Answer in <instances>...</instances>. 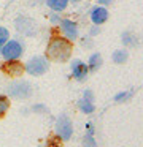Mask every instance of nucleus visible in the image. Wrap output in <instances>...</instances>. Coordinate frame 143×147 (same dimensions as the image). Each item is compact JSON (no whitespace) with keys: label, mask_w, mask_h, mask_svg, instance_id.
<instances>
[{"label":"nucleus","mask_w":143,"mask_h":147,"mask_svg":"<svg viewBox=\"0 0 143 147\" xmlns=\"http://www.w3.org/2000/svg\"><path fill=\"white\" fill-rule=\"evenodd\" d=\"M48 55L54 60L65 62L72 55V45L67 38H53L48 45Z\"/></svg>","instance_id":"1"},{"label":"nucleus","mask_w":143,"mask_h":147,"mask_svg":"<svg viewBox=\"0 0 143 147\" xmlns=\"http://www.w3.org/2000/svg\"><path fill=\"white\" fill-rule=\"evenodd\" d=\"M48 68H49V63H48V59L43 57V55H35L25 65V71L32 76H41L43 73H46Z\"/></svg>","instance_id":"2"},{"label":"nucleus","mask_w":143,"mask_h":147,"mask_svg":"<svg viewBox=\"0 0 143 147\" xmlns=\"http://www.w3.org/2000/svg\"><path fill=\"white\" fill-rule=\"evenodd\" d=\"M56 133L59 136V139H62V141H68L72 138L73 125H72V120L67 115H60L56 120Z\"/></svg>","instance_id":"3"},{"label":"nucleus","mask_w":143,"mask_h":147,"mask_svg":"<svg viewBox=\"0 0 143 147\" xmlns=\"http://www.w3.org/2000/svg\"><path fill=\"white\" fill-rule=\"evenodd\" d=\"M14 27L19 33L25 36H34L37 33V24L30 19V18H25V16H19L18 19L14 21Z\"/></svg>","instance_id":"4"},{"label":"nucleus","mask_w":143,"mask_h":147,"mask_svg":"<svg viewBox=\"0 0 143 147\" xmlns=\"http://www.w3.org/2000/svg\"><path fill=\"white\" fill-rule=\"evenodd\" d=\"M8 93L14 98H29L32 95V86L25 81H16L8 87Z\"/></svg>","instance_id":"5"},{"label":"nucleus","mask_w":143,"mask_h":147,"mask_svg":"<svg viewBox=\"0 0 143 147\" xmlns=\"http://www.w3.org/2000/svg\"><path fill=\"white\" fill-rule=\"evenodd\" d=\"M2 51H0V54L3 55V59H6V60H18L19 57H21L22 54V46L19 41H6L5 45L2 46Z\"/></svg>","instance_id":"6"},{"label":"nucleus","mask_w":143,"mask_h":147,"mask_svg":"<svg viewBox=\"0 0 143 147\" xmlns=\"http://www.w3.org/2000/svg\"><path fill=\"white\" fill-rule=\"evenodd\" d=\"M59 24H60V30H62V33L65 35L67 40H75L78 36V26L73 21L62 19Z\"/></svg>","instance_id":"7"},{"label":"nucleus","mask_w":143,"mask_h":147,"mask_svg":"<svg viewBox=\"0 0 143 147\" xmlns=\"http://www.w3.org/2000/svg\"><path fill=\"white\" fill-rule=\"evenodd\" d=\"M72 71H73V78L76 81H84L88 76V65L83 63L81 60H75L72 63Z\"/></svg>","instance_id":"8"},{"label":"nucleus","mask_w":143,"mask_h":147,"mask_svg":"<svg viewBox=\"0 0 143 147\" xmlns=\"http://www.w3.org/2000/svg\"><path fill=\"white\" fill-rule=\"evenodd\" d=\"M107 19H108V11H107V8H105V7H95V8H92V11H91V21L95 24V26L103 24Z\"/></svg>","instance_id":"9"},{"label":"nucleus","mask_w":143,"mask_h":147,"mask_svg":"<svg viewBox=\"0 0 143 147\" xmlns=\"http://www.w3.org/2000/svg\"><path fill=\"white\" fill-rule=\"evenodd\" d=\"M3 70L10 74V76H19L22 73V67L19 63H16L14 60H8V63L3 67Z\"/></svg>","instance_id":"10"},{"label":"nucleus","mask_w":143,"mask_h":147,"mask_svg":"<svg viewBox=\"0 0 143 147\" xmlns=\"http://www.w3.org/2000/svg\"><path fill=\"white\" fill-rule=\"evenodd\" d=\"M46 3L53 11H62L67 8L68 0H46Z\"/></svg>","instance_id":"11"},{"label":"nucleus","mask_w":143,"mask_h":147,"mask_svg":"<svg viewBox=\"0 0 143 147\" xmlns=\"http://www.w3.org/2000/svg\"><path fill=\"white\" fill-rule=\"evenodd\" d=\"M111 59H113L114 63H126V60L129 59V52L126 49H118V51L113 52Z\"/></svg>","instance_id":"12"},{"label":"nucleus","mask_w":143,"mask_h":147,"mask_svg":"<svg viewBox=\"0 0 143 147\" xmlns=\"http://www.w3.org/2000/svg\"><path fill=\"white\" fill-rule=\"evenodd\" d=\"M100 67H102V55L95 52V54H92L91 57H89V65H88V70L95 71V70H99Z\"/></svg>","instance_id":"13"},{"label":"nucleus","mask_w":143,"mask_h":147,"mask_svg":"<svg viewBox=\"0 0 143 147\" xmlns=\"http://www.w3.org/2000/svg\"><path fill=\"white\" fill-rule=\"evenodd\" d=\"M78 106H79V109H81L84 114H91V112H94V103L92 101H88V100H84V98H81L78 101Z\"/></svg>","instance_id":"14"},{"label":"nucleus","mask_w":143,"mask_h":147,"mask_svg":"<svg viewBox=\"0 0 143 147\" xmlns=\"http://www.w3.org/2000/svg\"><path fill=\"white\" fill-rule=\"evenodd\" d=\"M122 43L126 46H129V45H135V35H133L132 32H124L122 33Z\"/></svg>","instance_id":"15"},{"label":"nucleus","mask_w":143,"mask_h":147,"mask_svg":"<svg viewBox=\"0 0 143 147\" xmlns=\"http://www.w3.org/2000/svg\"><path fill=\"white\" fill-rule=\"evenodd\" d=\"M8 108H10L8 98H6V96H3V95H0V117H2L6 111H8Z\"/></svg>","instance_id":"16"},{"label":"nucleus","mask_w":143,"mask_h":147,"mask_svg":"<svg viewBox=\"0 0 143 147\" xmlns=\"http://www.w3.org/2000/svg\"><path fill=\"white\" fill-rule=\"evenodd\" d=\"M8 38H10L8 30H6L5 27H0V48H2L6 41H8Z\"/></svg>","instance_id":"17"},{"label":"nucleus","mask_w":143,"mask_h":147,"mask_svg":"<svg viewBox=\"0 0 143 147\" xmlns=\"http://www.w3.org/2000/svg\"><path fill=\"white\" fill-rule=\"evenodd\" d=\"M130 96H132V92H121V93H118V95L114 96V101L122 103V101H126V100H129Z\"/></svg>","instance_id":"18"},{"label":"nucleus","mask_w":143,"mask_h":147,"mask_svg":"<svg viewBox=\"0 0 143 147\" xmlns=\"http://www.w3.org/2000/svg\"><path fill=\"white\" fill-rule=\"evenodd\" d=\"M86 147H97V146H95V141H94V138H92L91 133H88V136H86Z\"/></svg>","instance_id":"19"},{"label":"nucleus","mask_w":143,"mask_h":147,"mask_svg":"<svg viewBox=\"0 0 143 147\" xmlns=\"http://www.w3.org/2000/svg\"><path fill=\"white\" fill-rule=\"evenodd\" d=\"M48 147H62V146H60L59 138H53V139H49V142H48Z\"/></svg>","instance_id":"20"},{"label":"nucleus","mask_w":143,"mask_h":147,"mask_svg":"<svg viewBox=\"0 0 143 147\" xmlns=\"http://www.w3.org/2000/svg\"><path fill=\"white\" fill-rule=\"evenodd\" d=\"M84 100H88V101H94V95H92L91 90H86L84 92V96H83Z\"/></svg>","instance_id":"21"},{"label":"nucleus","mask_w":143,"mask_h":147,"mask_svg":"<svg viewBox=\"0 0 143 147\" xmlns=\"http://www.w3.org/2000/svg\"><path fill=\"white\" fill-rule=\"evenodd\" d=\"M100 5H103V7H107V5H111L113 3V0H97Z\"/></svg>","instance_id":"22"},{"label":"nucleus","mask_w":143,"mask_h":147,"mask_svg":"<svg viewBox=\"0 0 143 147\" xmlns=\"http://www.w3.org/2000/svg\"><path fill=\"white\" fill-rule=\"evenodd\" d=\"M99 32H100V29H99L97 26H95V27H92V29H91V35H97Z\"/></svg>","instance_id":"23"},{"label":"nucleus","mask_w":143,"mask_h":147,"mask_svg":"<svg viewBox=\"0 0 143 147\" xmlns=\"http://www.w3.org/2000/svg\"><path fill=\"white\" fill-rule=\"evenodd\" d=\"M51 21H53V22H60V19H59L57 14H51Z\"/></svg>","instance_id":"24"},{"label":"nucleus","mask_w":143,"mask_h":147,"mask_svg":"<svg viewBox=\"0 0 143 147\" xmlns=\"http://www.w3.org/2000/svg\"><path fill=\"white\" fill-rule=\"evenodd\" d=\"M34 109H35V111H46V108H44V106H41V105H37Z\"/></svg>","instance_id":"25"},{"label":"nucleus","mask_w":143,"mask_h":147,"mask_svg":"<svg viewBox=\"0 0 143 147\" xmlns=\"http://www.w3.org/2000/svg\"><path fill=\"white\" fill-rule=\"evenodd\" d=\"M72 2H81V0H72Z\"/></svg>","instance_id":"26"}]
</instances>
